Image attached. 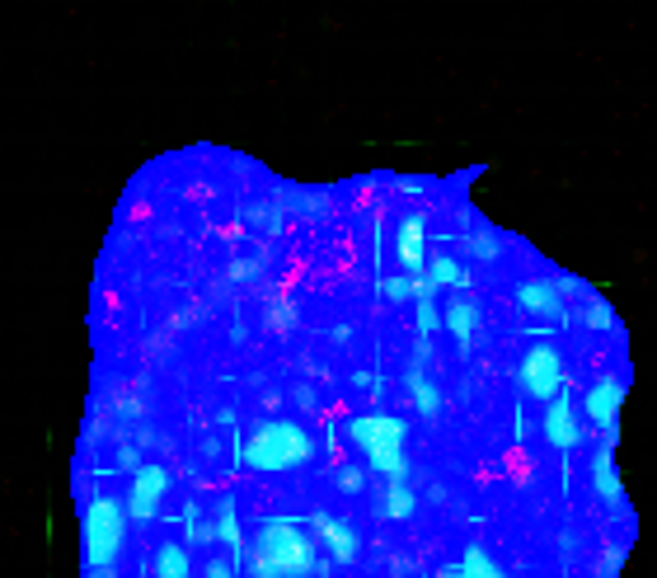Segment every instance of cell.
<instances>
[{
	"instance_id": "cell-10",
	"label": "cell",
	"mask_w": 657,
	"mask_h": 578,
	"mask_svg": "<svg viewBox=\"0 0 657 578\" xmlns=\"http://www.w3.org/2000/svg\"><path fill=\"white\" fill-rule=\"evenodd\" d=\"M517 306L526 315H540L550 325H568V292L559 282H545V278H531L517 287Z\"/></svg>"
},
{
	"instance_id": "cell-13",
	"label": "cell",
	"mask_w": 657,
	"mask_h": 578,
	"mask_svg": "<svg viewBox=\"0 0 657 578\" xmlns=\"http://www.w3.org/2000/svg\"><path fill=\"white\" fill-rule=\"evenodd\" d=\"M446 334L456 339V348L460 353H470V344H474V329H479V306H474L465 292H451L446 297Z\"/></svg>"
},
{
	"instance_id": "cell-25",
	"label": "cell",
	"mask_w": 657,
	"mask_h": 578,
	"mask_svg": "<svg viewBox=\"0 0 657 578\" xmlns=\"http://www.w3.org/2000/svg\"><path fill=\"white\" fill-rule=\"evenodd\" d=\"M338 489H343V494H362V489H367V470L343 466L338 470Z\"/></svg>"
},
{
	"instance_id": "cell-1",
	"label": "cell",
	"mask_w": 657,
	"mask_h": 578,
	"mask_svg": "<svg viewBox=\"0 0 657 578\" xmlns=\"http://www.w3.org/2000/svg\"><path fill=\"white\" fill-rule=\"evenodd\" d=\"M334 560H320L315 536L301 532L296 517H263L259 532L249 536V560L245 569L254 578H315L329 574Z\"/></svg>"
},
{
	"instance_id": "cell-14",
	"label": "cell",
	"mask_w": 657,
	"mask_h": 578,
	"mask_svg": "<svg viewBox=\"0 0 657 578\" xmlns=\"http://www.w3.org/2000/svg\"><path fill=\"white\" fill-rule=\"evenodd\" d=\"M212 532H216V541L230 550V560H235V564H245V560H249V541H245V532H240V517H235V499H230V494L216 503Z\"/></svg>"
},
{
	"instance_id": "cell-28",
	"label": "cell",
	"mask_w": 657,
	"mask_h": 578,
	"mask_svg": "<svg viewBox=\"0 0 657 578\" xmlns=\"http://www.w3.org/2000/svg\"><path fill=\"white\" fill-rule=\"evenodd\" d=\"M352 386H357V391H381V376H371V372H352Z\"/></svg>"
},
{
	"instance_id": "cell-22",
	"label": "cell",
	"mask_w": 657,
	"mask_h": 578,
	"mask_svg": "<svg viewBox=\"0 0 657 578\" xmlns=\"http://www.w3.org/2000/svg\"><path fill=\"white\" fill-rule=\"evenodd\" d=\"M582 320H587L592 329H620V320H615V311H611V301L596 297V292L582 301Z\"/></svg>"
},
{
	"instance_id": "cell-31",
	"label": "cell",
	"mask_w": 657,
	"mask_h": 578,
	"mask_svg": "<svg viewBox=\"0 0 657 578\" xmlns=\"http://www.w3.org/2000/svg\"><path fill=\"white\" fill-rule=\"evenodd\" d=\"M80 578H113V574H99V569H85V574Z\"/></svg>"
},
{
	"instance_id": "cell-7",
	"label": "cell",
	"mask_w": 657,
	"mask_h": 578,
	"mask_svg": "<svg viewBox=\"0 0 657 578\" xmlns=\"http://www.w3.org/2000/svg\"><path fill=\"white\" fill-rule=\"evenodd\" d=\"M395 264L399 273H409V278H428V217L423 212H404L395 226Z\"/></svg>"
},
{
	"instance_id": "cell-11",
	"label": "cell",
	"mask_w": 657,
	"mask_h": 578,
	"mask_svg": "<svg viewBox=\"0 0 657 578\" xmlns=\"http://www.w3.org/2000/svg\"><path fill=\"white\" fill-rule=\"evenodd\" d=\"M310 527H315V536L324 541V550H329V560H334V564H352V560H357L362 541H357V527H352L348 517L310 513Z\"/></svg>"
},
{
	"instance_id": "cell-5",
	"label": "cell",
	"mask_w": 657,
	"mask_h": 578,
	"mask_svg": "<svg viewBox=\"0 0 657 578\" xmlns=\"http://www.w3.org/2000/svg\"><path fill=\"white\" fill-rule=\"evenodd\" d=\"M517 381H521V391L531 395L535 405H550V400H559V395L568 391L564 353H559L554 344L526 348V358H521V367H517Z\"/></svg>"
},
{
	"instance_id": "cell-9",
	"label": "cell",
	"mask_w": 657,
	"mask_h": 578,
	"mask_svg": "<svg viewBox=\"0 0 657 578\" xmlns=\"http://www.w3.org/2000/svg\"><path fill=\"white\" fill-rule=\"evenodd\" d=\"M540 433H545V442H550L554 452L582 447V405L568 391L559 395V400H550L545 414H540Z\"/></svg>"
},
{
	"instance_id": "cell-23",
	"label": "cell",
	"mask_w": 657,
	"mask_h": 578,
	"mask_svg": "<svg viewBox=\"0 0 657 578\" xmlns=\"http://www.w3.org/2000/svg\"><path fill=\"white\" fill-rule=\"evenodd\" d=\"M470 254L474 259H484V264H493L498 254H503V240L489 231V226H474V235H470Z\"/></svg>"
},
{
	"instance_id": "cell-20",
	"label": "cell",
	"mask_w": 657,
	"mask_h": 578,
	"mask_svg": "<svg viewBox=\"0 0 657 578\" xmlns=\"http://www.w3.org/2000/svg\"><path fill=\"white\" fill-rule=\"evenodd\" d=\"M460 574H465V578H507L503 564L493 560L484 546H470L465 555H460Z\"/></svg>"
},
{
	"instance_id": "cell-2",
	"label": "cell",
	"mask_w": 657,
	"mask_h": 578,
	"mask_svg": "<svg viewBox=\"0 0 657 578\" xmlns=\"http://www.w3.org/2000/svg\"><path fill=\"white\" fill-rule=\"evenodd\" d=\"M315 456V438L306 423L296 419H263L249 428V438L235 442V466L259 470V475H282V470L306 466Z\"/></svg>"
},
{
	"instance_id": "cell-24",
	"label": "cell",
	"mask_w": 657,
	"mask_h": 578,
	"mask_svg": "<svg viewBox=\"0 0 657 578\" xmlns=\"http://www.w3.org/2000/svg\"><path fill=\"white\" fill-rule=\"evenodd\" d=\"M184 527H188V546H207V541H216V532L202 522L198 503H188V508H184Z\"/></svg>"
},
{
	"instance_id": "cell-12",
	"label": "cell",
	"mask_w": 657,
	"mask_h": 578,
	"mask_svg": "<svg viewBox=\"0 0 657 578\" xmlns=\"http://www.w3.org/2000/svg\"><path fill=\"white\" fill-rule=\"evenodd\" d=\"M587 480H592V494L601 508H625V485H620V470H615V447L601 442L587 461Z\"/></svg>"
},
{
	"instance_id": "cell-6",
	"label": "cell",
	"mask_w": 657,
	"mask_h": 578,
	"mask_svg": "<svg viewBox=\"0 0 657 578\" xmlns=\"http://www.w3.org/2000/svg\"><path fill=\"white\" fill-rule=\"evenodd\" d=\"M625 391L629 381L625 376H601V381H592L587 386V395H582V419L592 423V428H601V438L620 442V405H625Z\"/></svg>"
},
{
	"instance_id": "cell-29",
	"label": "cell",
	"mask_w": 657,
	"mask_h": 578,
	"mask_svg": "<svg viewBox=\"0 0 657 578\" xmlns=\"http://www.w3.org/2000/svg\"><path fill=\"white\" fill-rule=\"evenodd\" d=\"M273 325H277V329H287V325H291V311H287V306H277V311H273Z\"/></svg>"
},
{
	"instance_id": "cell-8",
	"label": "cell",
	"mask_w": 657,
	"mask_h": 578,
	"mask_svg": "<svg viewBox=\"0 0 657 578\" xmlns=\"http://www.w3.org/2000/svg\"><path fill=\"white\" fill-rule=\"evenodd\" d=\"M169 485H174V475H169L165 466H155V461H146L141 470H132V489H127V517H132V522H151V517L160 513V503H165Z\"/></svg>"
},
{
	"instance_id": "cell-26",
	"label": "cell",
	"mask_w": 657,
	"mask_h": 578,
	"mask_svg": "<svg viewBox=\"0 0 657 578\" xmlns=\"http://www.w3.org/2000/svg\"><path fill=\"white\" fill-rule=\"evenodd\" d=\"M202 578H235V560L230 555H212V560L202 564Z\"/></svg>"
},
{
	"instance_id": "cell-3",
	"label": "cell",
	"mask_w": 657,
	"mask_h": 578,
	"mask_svg": "<svg viewBox=\"0 0 657 578\" xmlns=\"http://www.w3.org/2000/svg\"><path fill=\"white\" fill-rule=\"evenodd\" d=\"M127 499H113V494H94L85 503V522H80V546H85V569H99V574H113L118 569V555H123L127 541Z\"/></svg>"
},
{
	"instance_id": "cell-30",
	"label": "cell",
	"mask_w": 657,
	"mask_h": 578,
	"mask_svg": "<svg viewBox=\"0 0 657 578\" xmlns=\"http://www.w3.org/2000/svg\"><path fill=\"white\" fill-rule=\"evenodd\" d=\"M432 578H465V574H460V564H456V569H437Z\"/></svg>"
},
{
	"instance_id": "cell-16",
	"label": "cell",
	"mask_w": 657,
	"mask_h": 578,
	"mask_svg": "<svg viewBox=\"0 0 657 578\" xmlns=\"http://www.w3.org/2000/svg\"><path fill=\"white\" fill-rule=\"evenodd\" d=\"M404 391H409L418 419H437V414H442V391L432 386V376L423 372V367H409V372H404Z\"/></svg>"
},
{
	"instance_id": "cell-18",
	"label": "cell",
	"mask_w": 657,
	"mask_h": 578,
	"mask_svg": "<svg viewBox=\"0 0 657 578\" xmlns=\"http://www.w3.org/2000/svg\"><path fill=\"white\" fill-rule=\"evenodd\" d=\"M413 508H418V494H413L409 480H385V517L390 522H409Z\"/></svg>"
},
{
	"instance_id": "cell-21",
	"label": "cell",
	"mask_w": 657,
	"mask_h": 578,
	"mask_svg": "<svg viewBox=\"0 0 657 578\" xmlns=\"http://www.w3.org/2000/svg\"><path fill=\"white\" fill-rule=\"evenodd\" d=\"M413 315H418V334H423V339H432L437 329H446V311L437 306V297H432V292L418 301V306H413Z\"/></svg>"
},
{
	"instance_id": "cell-4",
	"label": "cell",
	"mask_w": 657,
	"mask_h": 578,
	"mask_svg": "<svg viewBox=\"0 0 657 578\" xmlns=\"http://www.w3.org/2000/svg\"><path fill=\"white\" fill-rule=\"evenodd\" d=\"M348 438L362 447L367 466L385 480H409V456H404V438H409V423L399 414H357L348 419Z\"/></svg>"
},
{
	"instance_id": "cell-19",
	"label": "cell",
	"mask_w": 657,
	"mask_h": 578,
	"mask_svg": "<svg viewBox=\"0 0 657 578\" xmlns=\"http://www.w3.org/2000/svg\"><path fill=\"white\" fill-rule=\"evenodd\" d=\"M381 297H385V301H395V306H404V301H413V306H418V301L428 297V282H423V278H409V273H395V278H385V282H381Z\"/></svg>"
},
{
	"instance_id": "cell-15",
	"label": "cell",
	"mask_w": 657,
	"mask_h": 578,
	"mask_svg": "<svg viewBox=\"0 0 657 578\" xmlns=\"http://www.w3.org/2000/svg\"><path fill=\"white\" fill-rule=\"evenodd\" d=\"M428 292H465L470 287V273H465V264H460L456 254H432L428 264Z\"/></svg>"
},
{
	"instance_id": "cell-27",
	"label": "cell",
	"mask_w": 657,
	"mask_h": 578,
	"mask_svg": "<svg viewBox=\"0 0 657 578\" xmlns=\"http://www.w3.org/2000/svg\"><path fill=\"white\" fill-rule=\"evenodd\" d=\"M254 273H259V259H240V264H230V278H235V282L254 278Z\"/></svg>"
},
{
	"instance_id": "cell-17",
	"label": "cell",
	"mask_w": 657,
	"mask_h": 578,
	"mask_svg": "<svg viewBox=\"0 0 657 578\" xmlns=\"http://www.w3.org/2000/svg\"><path fill=\"white\" fill-rule=\"evenodd\" d=\"M155 578H193V560H188L184 541H165L155 550Z\"/></svg>"
}]
</instances>
